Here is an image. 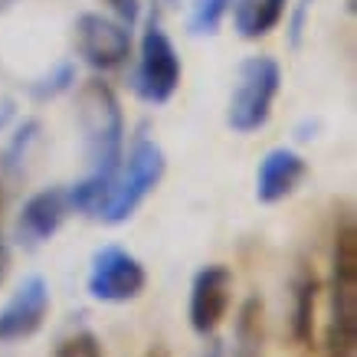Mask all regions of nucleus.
Wrapping results in <instances>:
<instances>
[{
    "label": "nucleus",
    "instance_id": "obj_18",
    "mask_svg": "<svg viewBox=\"0 0 357 357\" xmlns=\"http://www.w3.org/2000/svg\"><path fill=\"white\" fill-rule=\"evenodd\" d=\"M314 0H298V10H295V20H292V43L302 40V30H305V17H308V7Z\"/></svg>",
    "mask_w": 357,
    "mask_h": 357
},
{
    "label": "nucleus",
    "instance_id": "obj_20",
    "mask_svg": "<svg viewBox=\"0 0 357 357\" xmlns=\"http://www.w3.org/2000/svg\"><path fill=\"white\" fill-rule=\"evenodd\" d=\"M144 357H171V351H167L164 344H154V347H148V354Z\"/></svg>",
    "mask_w": 357,
    "mask_h": 357
},
{
    "label": "nucleus",
    "instance_id": "obj_1",
    "mask_svg": "<svg viewBox=\"0 0 357 357\" xmlns=\"http://www.w3.org/2000/svg\"><path fill=\"white\" fill-rule=\"evenodd\" d=\"M79 125H82V148H86V174L69 187V200L73 210L96 217L98 204L105 200V190L125 158V115L109 82L92 79L79 89Z\"/></svg>",
    "mask_w": 357,
    "mask_h": 357
},
{
    "label": "nucleus",
    "instance_id": "obj_10",
    "mask_svg": "<svg viewBox=\"0 0 357 357\" xmlns=\"http://www.w3.org/2000/svg\"><path fill=\"white\" fill-rule=\"evenodd\" d=\"M73 213V200H69V187H46L40 194H33L20 210L17 220V233L26 246H40L46 239H53L66 217Z\"/></svg>",
    "mask_w": 357,
    "mask_h": 357
},
{
    "label": "nucleus",
    "instance_id": "obj_21",
    "mask_svg": "<svg viewBox=\"0 0 357 357\" xmlns=\"http://www.w3.org/2000/svg\"><path fill=\"white\" fill-rule=\"evenodd\" d=\"M204 357H223V344H217V341H213V344L204 351Z\"/></svg>",
    "mask_w": 357,
    "mask_h": 357
},
{
    "label": "nucleus",
    "instance_id": "obj_5",
    "mask_svg": "<svg viewBox=\"0 0 357 357\" xmlns=\"http://www.w3.org/2000/svg\"><path fill=\"white\" fill-rule=\"evenodd\" d=\"M184 63L177 56V46L161 26V20H148L138 43V69H135V96L148 105L171 102L174 92L181 89Z\"/></svg>",
    "mask_w": 357,
    "mask_h": 357
},
{
    "label": "nucleus",
    "instance_id": "obj_13",
    "mask_svg": "<svg viewBox=\"0 0 357 357\" xmlns=\"http://www.w3.org/2000/svg\"><path fill=\"white\" fill-rule=\"evenodd\" d=\"M314 308H318V275L298 269L292 279V337L295 344L308 347L314 337Z\"/></svg>",
    "mask_w": 357,
    "mask_h": 357
},
{
    "label": "nucleus",
    "instance_id": "obj_17",
    "mask_svg": "<svg viewBox=\"0 0 357 357\" xmlns=\"http://www.w3.org/2000/svg\"><path fill=\"white\" fill-rule=\"evenodd\" d=\"M105 3L115 13V20H121L125 26H135L141 20V0H105Z\"/></svg>",
    "mask_w": 357,
    "mask_h": 357
},
{
    "label": "nucleus",
    "instance_id": "obj_7",
    "mask_svg": "<svg viewBox=\"0 0 357 357\" xmlns=\"http://www.w3.org/2000/svg\"><path fill=\"white\" fill-rule=\"evenodd\" d=\"M76 53L98 73L119 69L131 56V26L102 13H82L76 20Z\"/></svg>",
    "mask_w": 357,
    "mask_h": 357
},
{
    "label": "nucleus",
    "instance_id": "obj_4",
    "mask_svg": "<svg viewBox=\"0 0 357 357\" xmlns=\"http://www.w3.org/2000/svg\"><path fill=\"white\" fill-rule=\"evenodd\" d=\"M282 89V69L272 56H246L236 69V82L229 92L227 125L236 135H252L266 128L272 105Z\"/></svg>",
    "mask_w": 357,
    "mask_h": 357
},
{
    "label": "nucleus",
    "instance_id": "obj_2",
    "mask_svg": "<svg viewBox=\"0 0 357 357\" xmlns=\"http://www.w3.org/2000/svg\"><path fill=\"white\" fill-rule=\"evenodd\" d=\"M328 357L357 354V227L341 217L331 249V298H328Z\"/></svg>",
    "mask_w": 357,
    "mask_h": 357
},
{
    "label": "nucleus",
    "instance_id": "obj_14",
    "mask_svg": "<svg viewBox=\"0 0 357 357\" xmlns=\"http://www.w3.org/2000/svg\"><path fill=\"white\" fill-rule=\"evenodd\" d=\"M262 341H266V318H262L259 295H249L239 305L236 331H233V354L229 357H262Z\"/></svg>",
    "mask_w": 357,
    "mask_h": 357
},
{
    "label": "nucleus",
    "instance_id": "obj_15",
    "mask_svg": "<svg viewBox=\"0 0 357 357\" xmlns=\"http://www.w3.org/2000/svg\"><path fill=\"white\" fill-rule=\"evenodd\" d=\"M227 13H229V0H190L187 26H190L194 36H213Z\"/></svg>",
    "mask_w": 357,
    "mask_h": 357
},
{
    "label": "nucleus",
    "instance_id": "obj_11",
    "mask_svg": "<svg viewBox=\"0 0 357 357\" xmlns=\"http://www.w3.org/2000/svg\"><path fill=\"white\" fill-rule=\"evenodd\" d=\"M308 174V164L292 148H272L262 154L256 167V200L259 204H279L285 197H292L298 184Z\"/></svg>",
    "mask_w": 357,
    "mask_h": 357
},
{
    "label": "nucleus",
    "instance_id": "obj_16",
    "mask_svg": "<svg viewBox=\"0 0 357 357\" xmlns=\"http://www.w3.org/2000/svg\"><path fill=\"white\" fill-rule=\"evenodd\" d=\"M56 357H105L102 344L92 331H76L73 337H66L63 344L56 347Z\"/></svg>",
    "mask_w": 357,
    "mask_h": 357
},
{
    "label": "nucleus",
    "instance_id": "obj_3",
    "mask_svg": "<svg viewBox=\"0 0 357 357\" xmlns=\"http://www.w3.org/2000/svg\"><path fill=\"white\" fill-rule=\"evenodd\" d=\"M164 171H167V158H164L161 144L151 138H138L131 144L128 158H121L119 171H115L109 190H105V200L96 210V217L112 223V227L131 220L135 210L148 200V194L158 190V184L164 181Z\"/></svg>",
    "mask_w": 357,
    "mask_h": 357
},
{
    "label": "nucleus",
    "instance_id": "obj_12",
    "mask_svg": "<svg viewBox=\"0 0 357 357\" xmlns=\"http://www.w3.org/2000/svg\"><path fill=\"white\" fill-rule=\"evenodd\" d=\"M285 7H289V0H229L233 30L243 40H262L282 23Z\"/></svg>",
    "mask_w": 357,
    "mask_h": 357
},
{
    "label": "nucleus",
    "instance_id": "obj_9",
    "mask_svg": "<svg viewBox=\"0 0 357 357\" xmlns=\"http://www.w3.org/2000/svg\"><path fill=\"white\" fill-rule=\"evenodd\" d=\"M50 314V282L43 275H26L0 305V344H20L43 328Z\"/></svg>",
    "mask_w": 357,
    "mask_h": 357
},
{
    "label": "nucleus",
    "instance_id": "obj_8",
    "mask_svg": "<svg viewBox=\"0 0 357 357\" xmlns=\"http://www.w3.org/2000/svg\"><path fill=\"white\" fill-rule=\"evenodd\" d=\"M229 302H233V272L223 262H210L204 269H197L190 282V305H187L194 335H213L229 314Z\"/></svg>",
    "mask_w": 357,
    "mask_h": 357
},
{
    "label": "nucleus",
    "instance_id": "obj_19",
    "mask_svg": "<svg viewBox=\"0 0 357 357\" xmlns=\"http://www.w3.org/2000/svg\"><path fill=\"white\" fill-rule=\"evenodd\" d=\"M10 269V252H7V243H3V233H0V282Z\"/></svg>",
    "mask_w": 357,
    "mask_h": 357
},
{
    "label": "nucleus",
    "instance_id": "obj_6",
    "mask_svg": "<svg viewBox=\"0 0 357 357\" xmlns=\"http://www.w3.org/2000/svg\"><path fill=\"white\" fill-rule=\"evenodd\" d=\"M144 285H148V272H144V266H141L135 252H128L125 246H115V243L96 249L86 279V289L96 302L105 305L135 302L144 292Z\"/></svg>",
    "mask_w": 357,
    "mask_h": 357
}]
</instances>
